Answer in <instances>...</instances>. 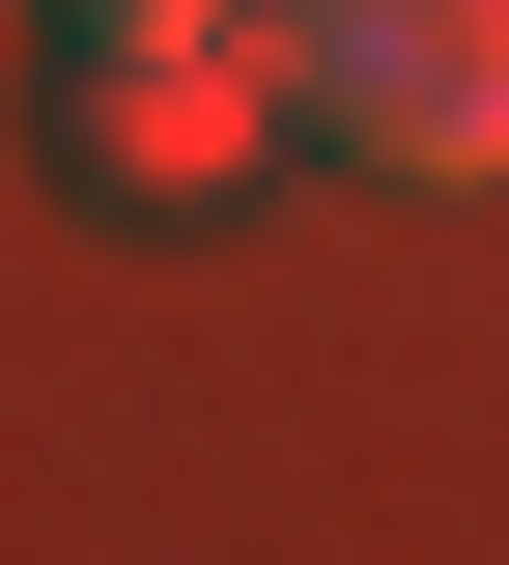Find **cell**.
<instances>
[{
	"label": "cell",
	"mask_w": 509,
	"mask_h": 565,
	"mask_svg": "<svg viewBox=\"0 0 509 565\" xmlns=\"http://www.w3.org/2000/svg\"><path fill=\"white\" fill-rule=\"evenodd\" d=\"M255 57H284V141H340L396 199L509 170V0H255Z\"/></svg>",
	"instance_id": "1"
},
{
	"label": "cell",
	"mask_w": 509,
	"mask_h": 565,
	"mask_svg": "<svg viewBox=\"0 0 509 565\" xmlns=\"http://www.w3.org/2000/svg\"><path fill=\"white\" fill-rule=\"evenodd\" d=\"M284 141V57H255V0H114V29H57V170L85 199H226Z\"/></svg>",
	"instance_id": "2"
},
{
	"label": "cell",
	"mask_w": 509,
	"mask_h": 565,
	"mask_svg": "<svg viewBox=\"0 0 509 565\" xmlns=\"http://www.w3.org/2000/svg\"><path fill=\"white\" fill-rule=\"evenodd\" d=\"M57 29H114V0H57Z\"/></svg>",
	"instance_id": "3"
}]
</instances>
